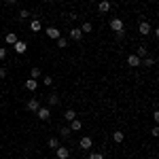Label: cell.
Returning <instances> with one entry per match:
<instances>
[{"label":"cell","instance_id":"1","mask_svg":"<svg viewBox=\"0 0 159 159\" xmlns=\"http://www.w3.org/2000/svg\"><path fill=\"white\" fill-rule=\"evenodd\" d=\"M108 25H110V30H112L115 34H123V32H125V24H123V19H119V17H112L108 21Z\"/></svg>","mask_w":159,"mask_h":159},{"label":"cell","instance_id":"2","mask_svg":"<svg viewBox=\"0 0 159 159\" xmlns=\"http://www.w3.org/2000/svg\"><path fill=\"white\" fill-rule=\"evenodd\" d=\"M36 117L40 119V121H49V119H51V110H49V106H40V108L36 110Z\"/></svg>","mask_w":159,"mask_h":159},{"label":"cell","instance_id":"3","mask_svg":"<svg viewBox=\"0 0 159 159\" xmlns=\"http://www.w3.org/2000/svg\"><path fill=\"white\" fill-rule=\"evenodd\" d=\"M91 147H93V140H91L89 136H83V138L79 140V148H81V151H91Z\"/></svg>","mask_w":159,"mask_h":159},{"label":"cell","instance_id":"4","mask_svg":"<svg viewBox=\"0 0 159 159\" xmlns=\"http://www.w3.org/2000/svg\"><path fill=\"white\" fill-rule=\"evenodd\" d=\"M55 157H57V159H68V157H70V148L60 144V147L55 148Z\"/></svg>","mask_w":159,"mask_h":159},{"label":"cell","instance_id":"5","mask_svg":"<svg viewBox=\"0 0 159 159\" xmlns=\"http://www.w3.org/2000/svg\"><path fill=\"white\" fill-rule=\"evenodd\" d=\"M45 34H47L49 38H53V40H57V38L61 36V30H57L55 25H49V28L45 30Z\"/></svg>","mask_w":159,"mask_h":159},{"label":"cell","instance_id":"6","mask_svg":"<svg viewBox=\"0 0 159 159\" xmlns=\"http://www.w3.org/2000/svg\"><path fill=\"white\" fill-rule=\"evenodd\" d=\"M68 36L72 38V40H76V43H81V40H83V36H85V34H83V32H81V28H72V30H70V32H68Z\"/></svg>","mask_w":159,"mask_h":159},{"label":"cell","instance_id":"7","mask_svg":"<svg viewBox=\"0 0 159 159\" xmlns=\"http://www.w3.org/2000/svg\"><path fill=\"white\" fill-rule=\"evenodd\" d=\"M138 34L148 36V34H151V24H148V21H140V24H138Z\"/></svg>","mask_w":159,"mask_h":159},{"label":"cell","instance_id":"8","mask_svg":"<svg viewBox=\"0 0 159 159\" xmlns=\"http://www.w3.org/2000/svg\"><path fill=\"white\" fill-rule=\"evenodd\" d=\"M127 66H129V68H138V66H140V57H138L136 53H129V55H127Z\"/></svg>","mask_w":159,"mask_h":159},{"label":"cell","instance_id":"9","mask_svg":"<svg viewBox=\"0 0 159 159\" xmlns=\"http://www.w3.org/2000/svg\"><path fill=\"white\" fill-rule=\"evenodd\" d=\"M13 49H15V53H19V55H21V53H25V51H28V43H24V40H17V43L13 45Z\"/></svg>","mask_w":159,"mask_h":159},{"label":"cell","instance_id":"10","mask_svg":"<svg viewBox=\"0 0 159 159\" xmlns=\"http://www.w3.org/2000/svg\"><path fill=\"white\" fill-rule=\"evenodd\" d=\"M25 108L30 110V112H36L38 108H40V102H38L36 98H32V100H28V104H25Z\"/></svg>","mask_w":159,"mask_h":159},{"label":"cell","instance_id":"11","mask_svg":"<svg viewBox=\"0 0 159 159\" xmlns=\"http://www.w3.org/2000/svg\"><path fill=\"white\" fill-rule=\"evenodd\" d=\"M68 127H70V132H81V129H83V123H81V119H79V117H76V119H72V121H70V125H68Z\"/></svg>","mask_w":159,"mask_h":159},{"label":"cell","instance_id":"12","mask_svg":"<svg viewBox=\"0 0 159 159\" xmlns=\"http://www.w3.org/2000/svg\"><path fill=\"white\" fill-rule=\"evenodd\" d=\"M24 87L28 89V91H36V89H38V81H36V79H28V81L24 83Z\"/></svg>","mask_w":159,"mask_h":159},{"label":"cell","instance_id":"13","mask_svg":"<svg viewBox=\"0 0 159 159\" xmlns=\"http://www.w3.org/2000/svg\"><path fill=\"white\" fill-rule=\"evenodd\" d=\"M40 30H43L40 19H32V21H30V32H34V34H36V32H40Z\"/></svg>","mask_w":159,"mask_h":159},{"label":"cell","instance_id":"14","mask_svg":"<svg viewBox=\"0 0 159 159\" xmlns=\"http://www.w3.org/2000/svg\"><path fill=\"white\" fill-rule=\"evenodd\" d=\"M47 104H49V106H57V104H60V96H57L55 91L49 93V96H47Z\"/></svg>","mask_w":159,"mask_h":159},{"label":"cell","instance_id":"15","mask_svg":"<svg viewBox=\"0 0 159 159\" xmlns=\"http://www.w3.org/2000/svg\"><path fill=\"white\" fill-rule=\"evenodd\" d=\"M140 66H144V68H153V66H155V57H151V55L142 57V60H140Z\"/></svg>","mask_w":159,"mask_h":159},{"label":"cell","instance_id":"16","mask_svg":"<svg viewBox=\"0 0 159 159\" xmlns=\"http://www.w3.org/2000/svg\"><path fill=\"white\" fill-rule=\"evenodd\" d=\"M110 11V2L108 0H100L98 2V13H108Z\"/></svg>","mask_w":159,"mask_h":159},{"label":"cell","instance_id":"17","mask_svg":"<svg viewBox=\"0 0 159 159\" xmlns=\"http://www.w3.org/2000/svg\"><path fill=\"white\" fill-rule=\"evenodd\" d=\"M4 40H7V45H11V47H13V45H15L19 38H17V34H15V32H9V34L4 36Z\"/></svg>","mask_w":159,"mask_h":159},{"label":"cell","instance_id":"18","mask_svg":"<svg viewBox=\"0 0 159 159\" xmlns=\"http://www.w3.org/2000/svg\"><path fill=\"white\" fill-rule=\"evenodd\" d=\"M81 32H83V34H91V32H93V25H91V21H85V24L81 25Z\"/></svg>","mask_w":159,"mask_h":159},{"label":"cell","instance_id":"19","mask_svg":"<svg viewBox=\"0 0 159 159\" xmlns=\"http://www.w3.org/2000/svg\"><path fill=\"white\" fill-rule=\"evenodd\" d=\"M136 55H138L140 60H142V57H147V55H148V53H147V47H144V45H140V47H136Z\"/></svg>","mask_w":159,"mask_h":159},{"label":"cell","instance_id":"20","mask_svg":"<svg viewBox=\"0 0 159 159\" xmlns=\"http://www.w3.org/2000/svg\"><path fill=\"white\" fill-rule=\"evenodd\" d=\"M64 119H66V121H72V119H76V110L68 108L66 112H64Z\"/></svg>","mask_w":159,"mask_h":159},{"label":"cell","instance_id":"21","mask_svg":"<svg viewBox=\"0 0 159 159\" xmlns=\"http://www.w3.org/2000/svg\"><path fill=\"white\" fill-rule=\"evenodd\" d=\"M123 138H125V136H123V132H112V142L121 144V142H123Z\"/></svg>","mask_w":159,"mask_h":159},{"label":"cell","instance_id":"22","mask_svg":"<svg viewBox=\"0 0 159 159\" xmlns=\"http://www.w3.org/2000/svg\"><path fill=\"white\" fill-rule=\"evenodd\" d=\"M55 45H57L60 49H66V47H68V38L60 36V38H57V40H55Z\"/></svg>","mask_w":159,"mask_h":159},{"label":"cell","instance_id":"23","mask_svg":"<svg viewBox=\"0 0 159 159\" xmlns=\"http://www.w3.org/2000/svg\"><path fill=\"white\" fill-rule=\"evenodd\" d=\"M47 147L55 151V148L60 147V140H57V138H49V140H47Z\"/></svg>","mask_w":159,"mask_h":159},{"label":"cell","instance_id":"24","mask_svg":"<svg viewBox=\"0 0 159 159\" xmlns=\"http://www.w3.org/2000/svg\"><path fill=\"white\" fill-rule=\"evenodd\" d=\"M30 15H32V13L28 11V9H21V11L17 13V17H19V19H21V21H24V19H28V17H30Z\"/></svg>","mask_w":159,"mask_h":159},{"label":"cell","instance_id":"25","mask_svg":"<svg viewBox=\"0 0 159 159\" xmlns=\"http://www.w3.org/2000/svg\"><path fill=\"white\" fill-rule=\"evenodd\" d=\"M43 83H45V87H51V85H53V76L45 74V76H43Z\"/></svg>","mask_w":159,"mask_h":159},{"label":"cell","instance_id":"26","mask_svg":"<svg viewBox=\"0 0 159 159\" xmlns=\"http://www.w3.org/2000/svg\"><path fill=\"white\" fill-rule=\"evenodd\" d=\"M60 132H61V138H68V136L72 134V132H70V127H68V125H64V127H61Z\"/></svg>","mask_w":159,"mask_h":159},{"label":"cell","instance_id":"27","mask_svg":"<svg viewBox=\"0 0 159 159\" xmlns=\"http://www.w3.org/2000/svg\"><path fill=\"white\" fill-rule=\"evenodd\" d=\"M43 76V70L40 68H32V79H40Z\"/></svg>","mask_w":159,"mask_h":159},{"label":"cell","instance_id":"28","mask_svg":"<svg viewBox=\"0 0 159 159\" xmlns=\"http://www.w3.org/2000/svg\"><path fill=\"white\" fill-rule=\"evenodd\" d=\"M89 159H104V155L98 153V151H93V153H89Z\"/></svg>","mask_w":159,"mask_h":159},{"label":"cell","instance_id":"29","mask_svg":"<svg viewBox=\"0 0 159 159\" xmlns=\"http://www.w3.org/2000/svg\"><path fill=\"white\" fill-rule=\"evenodd\" d=\"M2 60H7V49L4 47H0V61Z\"/></svg>","mask_w":159,"mask_h":159},{"label":"cell","instance_id":"30","mask_svg":"<svg viewBox=\"0 0 159 159\" xmlns=\"http://www.w3.org/2000/svg\"><path fill=\"white\" fill-rule=\"evenodd\" d=\"M153 121H155V123L159 121V110H153Z\"/></svg>","mask_w":159,"mask_h":159},{"label":"cell","instance_id":"31","mask_svg":"<svg viewBox=\"0 0 159 159\" xmlns=\"http://www.w3.org/2000/svg\"><path fill=\"white\" fill-rule=\"evenodd\" d=\"M151 34H153V36L157 38V36H159V30H157V28H151Z\"/></svg>","mask_w":159,"mask_h":159},{"label":"cell","instance_id":"32","mask_svg":"<svg viewBox=\"0 0 159 159\" xmlns=\"http://www.w3.org/2000/svg\"><path fill=\"white\" fill-rule=\"evenodd\" d=\"M157 134H159V127H157V125H155V127L151 129V136H157Z\"/></svg>","mask_w":159,"mask_h":159},{"label":"cell","instance_id":"33","mask_svg":"<svg viewBox=\"0 0 159 159\" xmlns=\"http://www.w3.org/2000/svg\"><path fill=\"white\" fill-rule=\"evenodd\" d=\"M7 76V68H0V79H4Z\"/></svg>","mask_w":159,"mask_h":159},{"label":"cell","instance_id":"34","mask_svg":"<svg viewBox=\"0 0 159 159\" xmlns=\"http://www.w3.org/2000/svg\"><path fill=\"white\" fill-rule=\"evenodd\" d=\"M4 2H7V4H15L17 0H4Z\"/></svg>","mask_w":159,"mask_h":159},{"label":"cell","instance_id":"35","mask_svg":"<svg viewBox=\"0 0 159 159\" xmlns=\"http://www.w3.org/2000/svg\"><path fill=\"white\" fill-rule=\"evenodd\" d=\"M85 2H96V0H85Z\"/></svg>","mask_w":159,"mask_h":159},{"label":"cell","instance_id":"36","mask_svg":"<svg viewBox=\"0 0 159 159\" xmlns=\"http://www.w3.org/2000/svg\"><path fill=\"white\" fill-rule=\"evenodd\" d=\"M45 2H53V0H45Z\"/></svg>","mask_w":159,"mask_h":159}]
</instances>
